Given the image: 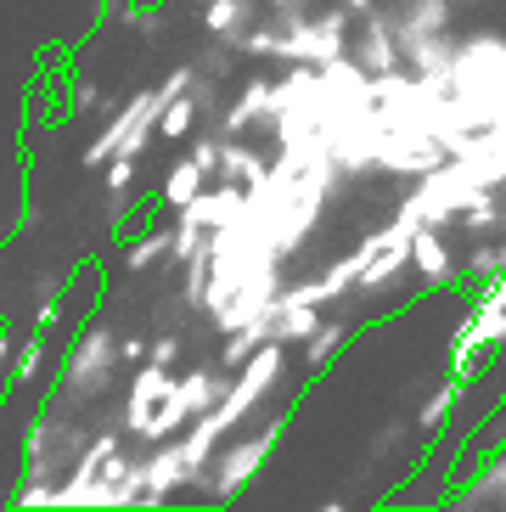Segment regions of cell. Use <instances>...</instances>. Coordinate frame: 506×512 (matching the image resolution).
<instances>
[{
	"mask_svg": "<svg viewBox=\"0 0 506 512\" xmlns=\"http://www.w3.org/2000/svg\"><path fill=\"white\" fill-rule=\"evenodd\" d=\"M90 434H96V428L85 422V411L68 406V400L51 389L40 417H34L29 434H23V484H17V490H57V484L68 479V467H74V456L85 451Z\"/></svg>",
	"mask_w": 506,
	"mask_h": 512,
	"instance_id": "obj_1",
	"label": "cell"
},
{
	"mask_svg": "<svg viewBox=\"0 0 506 512\" xmlns=\"http://www.w3.org/2000/svg\"><path fill=\"white\" fill-rule=\"evenodd\" d=\"M282 434H287V411H270L259 428H253V417H248L237 434H225L220 445H214L209 467H203V479H197L192 490L203 501H237L242 490L265 473V462H270V451L282 445Z\"/></svg>",
	"mask_w": 506,
	"mask_h": 512,
	"instance_id": "obj_2",
	"label": "cell"
},
{
	"mask_svg": "<svg viewBox=\"0 0 506 512\" xmlns=\"http://www.w3.org/2000/svg\"><path fill=\"white\" fill-rule=\"evenodd\" d=\"M119 332H113V321H85V332H79L74 344H68V355H62V372H57V394L68 400V406L90 411L102 406L107 394H113V377H119Z\"/></svg>",
	"mask_w": 506,
	"mask_h": 512,
	"instance_id": "obj_3",
	"label": "cell"
},
{
	"mask_svg": "<svg viewBox=\"0 0 506 512\" xmlns=\"http://www.w3.org/2000/svg\"><path fill=\"white\" fill-rule=\"evenodd\" d=\"M276 34H282V46H276V62H321L343 57L349 51V34H355V12L332 0V6H282V12H270Z\"/></svg>",
	"mask_w": 506,
	"mask_h": 512,
	"instance_id": "obj_4",
	"label": "cell"
},
{
	"mask_svg": "<svg viewBox=\"0 0 506 512\" xmlns=\"http://www.w3.org/2000/svg\"><path fill=\"white\" fill-rule=\"evenodd\" d=\"M478 169L467 164V158H445V164H433L428 175H417L411 181V192L400 197V220H411V226H445V231H456V214L473 203V192H478Z\"/></svg>",
	"mask_w": 506,
	"mask_h": 512,
	"instance_id": "obj_5",
	"label": "cell"
},
{
	"mask_svg": "<svg viewBox=\"0 0 506 512\" xmlns=\"http://www.w3.org/2000/svg\"><path fill=\"white\" fill-rule=\"evenodd\" d=\"M158 113H164V96L158 85L147 91H130L119 102V113L102 124V136L85 147V169H102L107 158H147V147L158 141Z\"/></svg>",
	"mask_w": 506,
	"mask_h": 512,
	"instance_id": "obj_6",
	"label": "cell"
},
{
	"mask_svg": "<svg viewBox=\"0 0 506 512\" xmlns=\"http://www.w3.org/2000/svg\"><path fill=\"white\" fill-rule=\"evenodd\" d=\"M439 501H445V507H456V512H490V507H506V445H495L490 456H478L473 473H462V479L450 484Z\"/></svg>",
	"mask_w": 506,
	"mask_h": 512,
	"instance_id": "obj_7",
	"label": "cell"
},
{
	"mask_svg": "<svg viewBox=\"0 0 506 512\" xmlns=\"http://www.w3.org/2000/svg\"><path fill=\"white\" fill-rule=\"evenodd\" d=\"M349 57H355L366 74H394V68H405V62H400V34H394L388 6L360 12L355 34H349Z\"/></svg>",
	"mask_w": 506,
	"mask_h": 512,
	"instance_id": "obj_8",
	"label": "cell"
},
{
	"mask_svg": "<svg viewBox=\"0 0 506 512\" xmlns=\"http://www.w3.org/2000/svg\"><path fill=\"white\" fill-rule=\"evenodd\" d=\"M175 389V366H158V361H141L130 366V389H124V406H119V428L130 439H141L147 417L158 411V400Z\"/></svg>",
	"mask_w": 506,
	"mask_h": 512,
	"instance_id": "obj_9",
	"label": "cell"
},
{
	"mask_svg": "<svg viewBox=\"0 0 506 512\" xmlns=\"http://www.w3.org/2000/svg\"><path fill=\"white\" fill-rule=\"evenodd\" d=\"M411 271L422 276V287H456L462 265L450 254V231L445 226H417L411 231Z\"/></svg>",
	"mask_w": 506,
	"mask_h": 512,
	"instance_id": "obj_10",
	"label": "cell"
},
{
	"mask_svg": "<svg viewBox=\"0 0 506 512\" xmlns=\"http://www.w3.org/2000/svg\"><path fill=\"white\" fill-rule=\"evenodd\" d=\"M259 124L270 130V79L265 74H253L237 91V102L220 107V124H214V130H220V136H248V130H259Z\"/></svg>",
	"mask_w": 506,
	"mask_h": 512,
	"instance_id": "obj_11",
	"label": "cell"
},
{
	"mask_svg": "<svg viewBox=\"0 0 506 512\" xmlns=\"http://www.w3.org/2000/svg\"><path fill=\"white\" fill-rule=\"evenodd\" d=\"M400 34V62L411 74H445L456 57V29L445 34H417V29H394Z\"/></svg>",
	"mask_w": 506,
	"mask_h": 512,
	"instance_id": "obj_12",
	"label": "cell"
},
{
	"mask_svg": "<svg viewBox=\"0 0 506 512\" xmlns=\"http://www.w3.org/2000/svg\"><path fill=\"white\" fill-rule=\"evenodd\" d=\"M462 394H467V377L450 372L445 383H439V389H433L428 400L417 406V417H411V422H417V434L422 439H445L450 434V417L462 411Z\"/></svg>",
	"mask_w": 506,
	"mask_h": 512,
	"instance_id": "obj_13",
	"label": "cell"
},
{
	"mask_svg": "<svg viewBox=\"0 0 506 512\" xmlns=\"http://www.w3.org/2000/svg\"><path fill=\"white\" fill-rule=\"evenodd\" d=\"M349 338H355V321H349V316H321V327L304 338V372H310V377L327 372V366L343 355Z\"/></svg>",
	"mask_w": 506,
	"mask_h": 512,
	"instance_id": "obj_14",
	"label": "cell"
},
{
	"mask_svg": "<svg viewBox=\"0 0 506 512\" xmlns=\"http://www.w3.org/2000/svg\"><path fill=\"white\" fill-rule=\"evenodd\" d=\"M270 169V158L253 147L248 136H225L220 147V169H214V181H231V186H253L259 175Z\"/></svg>",
	"mask_w": 506,
	"mask_h": 512,
	"instance_id": "obj_15",
	"label": "cell"
},
{
	"mask_svg": "<svg viewBox=\"0 0 506 512\" xmlns=\"http://www.w3.org/2000/svg\"><path fill=\"white\" fill-rule=\"evenodd\" d=\"M253 12H259V0H203V29L214 40H231L237 46L242 34L253 29Z\"/></svg>",
	"mask_w": 506,
	"mask_h": 512,
	"instance_id": "obj_16",
	"label": "cell"
},
{
	"mask_svg": "<svg viewBox=\"0 0 506 512\" xmlns=\"http://www.w3.org/2000/svg\"><path fill=\"white\" fill-rule=\"evenodd\" d=\"M203 186H209V175H203V169H197V158L186 152L180 164H169V175H164V192H158V203H164V209H186V203H192V197L203 192Z\"/></svg>",
	"mask_w": 506,
	"mask_h": 512,
	"instance_id": "obj_17",
	"label": "cell"
},
{
	"mask_svg": "<svg viewBox=\"0 0 506 512\" xmlns=\"http://www.w3.org/2000/svg\"><path fill=\"white\" fill-rule=\"evenodd\" d=\"M124 265H130L135 276L141 271H152V265H169V226H152V231H141V237L124 248Z\"/></svg>",
	"mask_w": 506,
	"mask_h": 512,
	"instance_id": "obj_18",
	"label": "cell"
},
{
	"mask_svg": "<svg viewBox=\"0 0 506 512\" xmlns=\"http://www.w3.org/2000/svg\"><path fill=\"white\" fill-rule=\"evenodd\" d=\"M40 366H45V332L34 327L29 344H17L12 366H6V389H29L34 377H40Z\"/></svg>",
	"mask_w": 506,
	"mask_h": 512,
	"instance_id": "obj_19",
	"label": "cell"
},
{
	"mask_svg": "<svg viewBox=\"0 0 506 512\" xmlns=\"http://www.w3.org/2000/svg\"><path fill=\"white\" fill-rule=\"evenodd\" d=\"M197 130V96L186 91V96H175V102L158 113V141H186Z\"/></svg>",
	"mask_w": 506,
	"mask_h": 512,
	"instance_id": "obj_20",
	"label": "cell"
},
{
	"mask_svg": "<svg viewBox=\"0 0 506 512\" xmlns=\"http://www.w3.org/2000/svg\"><path fill=\"white\" fill-rule=\"evenodd\" d=\"M237 57H242V51L231 46V40H214V34H209V51L197 57V74H203V79H225Z\"/></svg>",
	"mask_w": 506,
	"mask_h": 512,
	"instance_id": "obj_21",
	"label": "cell"
},
{
	"mask_svg": "<svg viewBox=\"0 0 506 512\" xmlns=\"http://www.w3.org/2000/svg\"><path fill=\"white\" fill-rule=\"evenodd\" d=\"M119 23H124V29H135L141 40H158V34H164V17H158V6H152V0H141V6L130 0V6L119 12Z\"/></svg>",
	"mask_w": 506,
	"mask_h": 512,
	"instance_id": "obj_22",
	"label": "cell"
},
{
	"mask_svg": "<svg viewBox=\"0 0 506 512\" xmlns=\"http://www.w3.org/2000/svg\"><path fill=\"white\" fill-rule=\"evenodd\" d=\"M135 175H141V158H107L102 164V186L107 192H135Z\"/></svg>",
	"mask_w": 506,
	"mask_h": 512,
	"instance_id": "obj_23",
	"label": "cell"
},
{
	"mask_svg": "<svg viewBox=\"0 0 506 512\" xmlns=\"http://www.w3.org/2000/svg\"><path fill=\"white\" fill-rule=\"evenodd\" d=\"M220 147H225L220 130H209V136H197V141H192V158H197V169H203L209 181H214V169H220Z\"/></svg>",
	"mask_w": 506,
	"mask_h": 512,
	"instance_id": "obj_24",
	"label": "cell"
},
{
	"mask_svg": "<svg viewBox=\"0 0 506 512\" xmlns=\"http://www.w3.org/2000/svg\"><path fill=\"white\" fill-rule=\"evenodd\" d=\"M180 349H186V338L180 332H158L147 344V361H158V366H180Z\"/></svg>",
	"mask_w": 506,
	"mask_h": 512,
	"instance_id": "obj_25",
	"label": "cell"
},
{
	"mask_svg": "<svg viewBox=\"0 0 506 512\" xmlns=\"http://www.w3.org/2000/svg\"><path fill=\"white\" fill-rule=\"evenodd\" d=\"M96 107H102L96 79H74V91H68V113H96Z\"/></svg>",
	"mask_w": 506,
	"mask_h": 512,
	"instance_id": "obj_26",
	"label": "cell"
},
{
	"mask_svg": "<svg viewBox=\"0 0 506 512\" xmlns=\"http://www.w3.org/2000/svg\"><path fill=\"white\" fill-rule=\"evenodd\" d=\"M57 321H62V287H57V293H40V299H34V327L51 332Z\"/></svg>",
	"mask_w": 506,
	"mask_h": 512,
	"instance_id": "obj_27",
	"label": "cell"
},
{
	"mask_svg": "<svg viewBox=\"0 0 506 512\" xmlns=\"http://www.w3.org/2000/svg\"><path fill=\"white\" fill-rule=\"evenodd\" d=\"M119 361H124V366H141V361H147V338L124 332V338H119Z\"/></svg>",
	"mask_w": 506,
	"mask_h": 512,
	"instance_id": "obj_28",
	"label": "cell"
},
{
	"mask_svg": "<svg viewBox=\"0 0 506 512\" xmlns=\"http://www.w3.org/2000/svg\"><path fill=\"white\" fill-rule=\"evenodd\" d=\"M12 355H17V338H12V327H0V372L12 366Z\"/></svg>",
	"mask_w": 506,
	"mask_h": 512,
	"instance_id": "obj_29",
	"label": "cell"
},
{
	"mask_svg": "<svg viewBox=\"0 0 506 512\" xmlns=\"http://www.w3.org/2000/svg\"><path fill=\"white\" fill-rule=\"evenodd\" d=\"M343 6H349V12H355V17H360V12H372L377 0H343Z\"/></svg>",
	"mask_w": 506,
	"mask_h": 512,
	"instance_id": "obj_30",
	"label": "cell"
},
{
	"mask_svg": "<svg viewBox=\"0 0 506 512\" xmlns=\"http://www.w3.org/2000/svg\"><path fill=\"white\" fill-rule=\"evenodd\" d=\"M270 12H282V6H310V0H265Z\"/></svg>",
	"mask_w": 506,
	"mask_h": 512,
	"instance_id": "obj_31",
	"label": "cell"
}]
</instances>
